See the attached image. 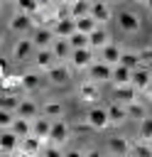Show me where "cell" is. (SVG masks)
Listing matches in <instances>:
<instances>
[{"mask_svg":"<svg viewBox=\"0 0 152 157\" xmlns=\"http://www.w3.org/2000/svg\"><path fill=\"white\" fill-rule=\"evenodd\" d=\"M83 120H86V125H88L91 130H96V132H101V130H105V128H110V118H108V108H103V105H91V108L86 110V115H83Z\"/></svg>","mask_w":152,"mask_h":157,"instance_id":"6da1fadb","label":"cell"},{"mask_svg":"<svg viewBox=\"0 0 152 157\" xmlns=\"http://www.w3.org/2000/svg\"><path fill=\"white\" fill-rule=\"evenodd\" d=\"M96 61H98V52H93L91 47H86V49H74V54H71V59H69V64H71L74 71H88Z\"/></svg>","mask_w":152,"mask_h":157,"instance_id":"7a4b0ae2","label":"cell"},{"mask_svg":"<svg viewBox=\"0 0 152 157\" xmlns=\"http://www.w3.org/2000/svg\"><path fill=\"white\" fill-rule=\"evenodd\" d=\"M34 52H37V47H34L32 37H17L12 49H10V59L12 61H27L34 56Z\"/></svg>","mask_w":152,"mask_h":157,"instance_id":"3957f363","label":"cell"},{"mask_svg":"<svg viewBox=\"0 0 152 157\" xmlns=\"http://www.w3.org/2000/svg\"><path fill=\"white\" fill-rule=\"evenodd\" d=\"M71 64L69 61H59V64H54L44 76H47V83L49 86H66L69 81H71Z\"/></svg>","mask_w":152,"mask_h":157,"instance_id":"277c9868","label":"cell"},{"mask_svg":"<svg viewBox=\"0 0 152 157\" xmlns=\"http://www.w3.org/2000/svg\"><path fill=\"white\" fill-rule=\"evenodd\" d=\"M115 22H118L120 32H125V34H137V32H140V27H142L140 15H137V12H132V10H120V12H118V17H115Z\"/></svg>","mask_w":152,"mask_h":157,"instance_id":"5b68a950","label":"cell"},{"mask_svg":"<svg viewBox=\"0 0 152 157\" xmlns=\"http://www.w3.org/2000/svg\"><path fill=\"white\" fill-rule=\"evenodd\" d=\"M7 29L15 32L17 37H25L29 29H34V17L25 15V12H15L10 20H7Z\"/></svg>","mask_w":152,"mask_h":157,"instance_id":"8992f818","label":"cell"},{"mask_svg":"<svg viewBox=\"0 0 152 157\" xmlns=\"http://www.w3.org/2000/svg\"><path fill=\"white\" fill-rule=\"evenodd\" d=\"M76 96H78L81 103H98L101 101V83L83 78L78 83V88H76Z\"/></svg>","mask_w":152,"mask_h":157,"instance_id":"52a82bcc","label":"cell"},{"mask_svg":"<svg viewBox=\"0 0 152 157\" xmlns=\"http://www.w3.org/2000/svg\"><path fill=\"white\" fill-rule=\"evenodd\" d=\"M69 137H71V125H69L64 118H56V120L51 123L49 142H51V145H59V147H64V145L69 142Z\"/></svg>","mask_w":152,"mask_h":157,"instance_id":"ba28073f","label":"cell"},{"mask_svg":"<svg viewBox=\"0 0 152 157\" xmlns=\"http://www.w3.org/2000/svg\"><path fill=\"white\" fill-rule=\"evenodd\" d=\"M86 78H88V81H96V83H110V78H113V66L98 59V61L86 71Z\"/></svg>","mask_w":152,"mask_h":157,"instance_id":"9c48e42d","label":"cell"},{"mask_svg":"<svg viewBox=\"0 0 152 157\" xmlns=\"http://www.w3.org/2000/svg\"><path fill=\"white\" fill-rule=\"evenodd\" d=\"M105 147H108V152H110L113 157H127V155L132 152V142H130V137H125V135H113V137H108Z\"/></svg>","mask_w":152,"mask_h":157,"instance_id":"30bf717a","label":"cell"},{"mask_svg":"<svg viewBox=\"0 0 152 157\" xmlns=\"http://www.w3.org/2000/svg\"><path fill=\"white\" fill-rule=\"evenodd\" d=\"M51 29H54V34H56L59 39H69V37L76 32V20H74V17H69V15L54 17V22H51Z\"/></svg>","mask_w":152,"mask_h":157,"instance_id":"8fae6325","label":"cell"},{"mask_svg":"<svg viewBox=\"0 0 152 157\" xmlns=\"http://www.w3.org/2000/svg\"><path fill=\"white\" fill-rule=\"evenodd\" d=\"M20 145H22V137L15 130H2L0 132V150H2L5 157H12L20 150Z\"/></svg>","mask_w":152,"mask_h":157,"instance_id":"7c38bea8","label":"cell"},{"mask_svg":"<svg viewBox=\"0 0 152 157\" xmlns=\"http://www.w3.org/2000/svg\"><path fill=\"white\" fill-rule=\"evenodd\" d=\"M32 42L37 49H51V44L56 42V34L51 27H34L32 29Z\"/></svg>","mask_w":152,"mask_h":157,"instance_id":"4fadbf2b","label":"cell"},{"mask_svg":"<svg viewBox=\"0 0 152 157\" xmlns=\"http://www.w3.org/2000/svg\"><path fill=\"white\" fill-rule=\"evenodd\" d=\"M32 64H34V69H37V71L47 74L54 64H59V59L54 56V52H51V49H37V52H34V56H32Z\"/></svg>","mask_w":152,"mask_h":157,"instance_id":"5bb4252c","label":"cell"},{"mask_svg":"<svg viewBox=\"0 0 152 157\" xmlns=\"http://www.w3.org/2000/svg\"><path fill=\"white\" fill-rule=\"evenodd\" d=\"M88 39H91V49H93V52H101V49H105L108 44H113V37H110V32H108L105 25H98V27L88 34Z\"/></svg>","mask_w":152,"mask_h":157,"instance_id":"9a60e30c","label":"cell"},{"mask_svg":"<svg viewBox=\"0 0 152 157\" xmlns=\"http://www.w3.org/2000/svg\"><path fill=\"white\" fill-rule=\"evenodd\" d=\"M91 17L98 22V25H108L113 20V7L105 2V0H93L91 5Z\"/></svg>","mask_w":152,"mask_h":157,"instance_id":"2e32d148","label":"cell"},{"mask_svg":"<svg viewBox=\"0 0 152 157\" xmlns=\"http://www.w3.org/2000/svg\"><path fill=\"white\" fill-rule=\"evenodd\" d=\"M137 96H140V91H137L132 83H127V86H113V101H118V103H123V105L135 103Z\"/></svg>","mask_w":152,"mask_h":157,"instance_id":"e0dca14e","label":"cell"},{"mask_svg":"<svg viewBox=\"0 0 152 157\" xmlns=\"http://www.w3.org/2000/svg\"><path fill=\"white\" fill-rule=\"evenodd\" d=\"M42 71H37V69H29V71H25V74H20V88L22 91H27V93H32V91H37L39 86H42Z\"/></svg>","mask_w":152,"mask_h":157,"instance_id":"ac0fdd59","label":"cell"},{"mask_svg":"<svg viewBox=\"0 0 152 157\" xmlns=\"http://www.w3.org/2000/svg\"><path fill=\"white\" fill-rule=\"evenodd\" d=\"M51 118H47V115H39V118H34L32 120V135L34 137H39L42 142H47L49 145V132H51Z\"/></svg>","mask_w":152,"mask_h":157,"instance_id":"d6986e66","label":"cell"},{"mask_svg":"<svg viewBox=\"0 0 152 157\" xmlns=\"http://www.w3.org/2000/svg\"><path fill=\"white\" fill-rule=\"evenodd\" d=\"M105 108H108L110 125H115V128H118V125H123L125 120H130V118H127V105H123V103H118V101H110Z\"/></svg>","mask_w":152,"mask_h":157,"instance_id":"ffe728a7","label":"cell"},{"mask_svg":"<svg viewBox=\"0 0 152 157\" xmlns=\"http://www.w3.org/2000/svg\"><path fill=\"white\" fill-rule=\"evenodd\" d=\"M17 115H20V118H27V120H34V118L42 115V108H39L32 98H22L20 105H17Z\"/></svg>","mask_w":152,"mask_h":157,"instance_id":"44dd1931","label":"cell"},{"mask_svg":"<svg viewBox=\"0 0 152 157\" xmlns=\"http://www.w3.org/2000/svg\"><path fill=\"white\" fill-rule=\"evenodd\" d=\"M44 147H47V142H42V140H39V137H34V135L22 137V145H20V150H22V152H27V155H32V157H42Z\"/></svg>","mask_w":152,"mask_h":157,"instance_id":"7402d4cb","label":"cell"},{"mask_svg":"<svg viewBox=\"0 0 152 157\" xmlns=\"http://www.w3.org/2000/svg\"><path fill=\"white\" fill-rule=\"evenodd\" d=\"M150 83H152V71H150V69L140 66V69L132 71V86H135L140 93H145V91L150 88Z\"/></svg>","mask_w":152,"mask_h":157,"instance_id":"603a6c76","label":"cell"},{"mask_svg":"<svg viewBox=\"0 0 152 157\" xmlns=\"http://www.w3.org/2000/svg\"><path fill=\"white\" fill-rule=\"evenodd\" d=\"M120 56H123V49H120L115 42L98 52V59H101V61H105V64H110V66H118V64H120Z\"/></svg>","mask_w":152,"mask_h":157,"instance_id":"cb8c5ba5","label":"cell"},{"mask_svg":"<svg viewBox=\"0 0 152 157\" xmlns=\"http://www.w3.org/2000/svg\"><path fill=\"white\" fill-rule=\"evenodd\" d=\"M51 52H54V56H56L59 61H69L71 54H74V47H71L69 39H59V37H56V42L51 44Z\"/></svg>","mask_w":152,"mask_h":157,"instance_id":"d4e9b609","label":"cell"},{"mask_svg":"<svg viewBox=\"0 0 152 157\" xmlns=\"http://www.w3.org/2000/svg\"><path fill=\"white\" fill-rule=\"evenodd\" d=\"M110 83H113V86H127V83H132V69H127V66H123V64L113 66V78H110Z\"/></svg>","mask_w":152,"mask_h":157,"instance_id":"484cf974","label":"cell"},{"mask_svg":"<svg viewBox=\"0 0 152 157\" xmlns=\"http://www.w3.org/2000/svg\"><path fill=\"white\" fill-rule=\"evenodd\" d=\"M91 5H93V0H74V2L69 5V17L78 20V17L91 15Z\"/></svg>","mask_w":152,"mask_h":157,"instance_id":"4316f807","label":"cell"},{"mask_svg":"<svg viewBox=\"0 0 152 157\" xmlns=\"http://www.w3.org/2000/svg\"><path fill=\"white\" fill-rule=\"evenodd\" d=\"M120 64L135 71V69H140V66H142V56H140V52H135V49H123Z\"/></svg>","mask_w":152,"mask_h":157,"instance_id":"83f0119b","label":"cell"},{"mask_svg":"<svg viewBox=\"0 0 152 157\" xmlns=\"http://www.w3.org/2000/svg\"><path fill=\"white\" fill-rule=\"evenodd\" d=\"M42 115L56 120V118H64V103L61 101H47L42 103Z\"/></svg>","mask_w":152,"mask_h":157,"instance_id":"f1b7e54d","label":"cell"},{"mask_svg":"<svg viewBox=\"0 0 152 157\" xmlns=\"http://www.w3.org/2000/svg\"><path fill=\"white\" fill-rule=\"evenodd\" d=\"M137 137L142 142H150L152 145V115H147V118H142L137 123Z\"/></svg>","mask_w":152,"mask_h":157,"instance_id":"f546056e","label":"cell"},{"mask_svg":"<svg viewBox=\"0 0 152 157\" xmlns=\"http://www.w3.org/2000/svg\"><path fill=\"white\" fill-rule=\"evenodd\" d=\"M15 7H17V12H25V15L34 17L39 12V0H15Z\"/></svg>","mask_w":152,"mask_h":157,"instance_id":"4dcf8cb0","label":"cell"},{"mask_svg":"<svg viewBox=\"0 0 152 157\" xmlns=\"http://www.w3.org/2000/svg\"><path fill=\"white\" fill-rule=\"evenodd\" d=\"M10 130H15L20 137H29L32 135V120H27V118H20L17 115V120L12 123V128Z\"/></svg>","mask_w":152,"mask_h":157,"instance_id":"1f68e13d","label":"cell"},{"mask_svg":"<svg viewBox=\"0 0 152 157\" xmlns=\"http://www.w3.org/2000/svg\"><path fill=\"white\" fill-rule=\"evenodd\" d=\"M98 27V22L91 17V15H86V17H78L76 20V32H83V34H91L93 29Z\"/></svg>","mask_w":152,"mask_h":157,"instance_id":"d6a6232c","label":"cell"},{"mask_svg":"<svg viewBox=\"0 0 152 157\" xmlns=\"http://www.w3.org/2000/svg\"><path fill=\"white\" fill-rule=\"evenodd\" d=\"M150 113H147V108L140 103V101H135V103H130L127 105V118H132V120H142V118H147Z\"/></svg>","mask_w":152,"mask_h":157,"instance_id":"836d02e7","label":"cell"},{"mask_svg":"<svg viewBox=\"0 0 152 157\" xmlns=\"http://www.w3.org/2000/svg\"><path fill=\"white\" fill-rule=\"evenodd\" d=\"M20 96H15V93H5L2 96V101H0V108L2 110H12V113H17V105H20Z\"/></svg>","mask_w":152,"mask_h":157,"instance_id":"e575fe53","label":"cell"},{"mask_svg":"<svg viewBox=\"0 0 152 157\" xmlns=\"http://www.w3.org/2000/svg\"><path fill=\"white\" fill-rule=\"evenodd\" d=\"M69 42H71L74 49H86V47H91V39H88V34H83V32H74V34L69 37Z\"/></svg>","mask_w":152,"mask_h":157,"instance_id":"d590c367","label":"cell"},{"mask_svg":"<svg viewBox=\"0 0 152 157\" xmlns=\"http://www.w3.org/2000/svg\"><path fill=\"white\" fill-rule=\"evenodd\" d=\"M130 155H132V157H152V145L140 140V142L132 145V152H130Z\"/></svg>","mask_w":152,"mask_h":157,"instance_id":"8d00e7d4","label":"cell"},{"mask_svg":"<svg viewBox=\"0 0 152 157\" xmlns=\"http://www.w3.org/2000/svg\"><path fill=\"white\" fill-rule=\"evenodd\" d=\"M15 120H17V113H12V110H2V108H0V128H2V130H10Z\"/></svg>","mask_w":152,"mask_h":157,"instance_id":"74e56055","label":"cell"},{"mask_svg":"<svg viewBox=\"0 0 152 157\" xmlns=\"http://www.w3.org/2000/svg\"><path fill=\"white\" fill-rule=\"evenodd\" d=\"M42 157H64V150H61L59 145H51V142H49V145L44 147Z\"/></svg>","mask_w":152,"mask_h":157,"instance_id":"f35d334b","label":"cell"},{"mask_svg":"<svg viewBox=\"0 0 152 157\" xmlns=\"http://www.w3.org/2000/svg\"><path fill=\"white\" fill-rule=\"evenodd\" d=\"M140 56H142V66L152 71V47H145V49L140 52Z\"/></svg>","mask_w":152,"mask_h":157,"instance_id":"ab89813d","label":"cell"},{"mask_svg":"<svg viewBox=\"0 0 152 157\" xmlns=\"http://www.w3.org/2000/svg\"><path fill=\"white\" fill-rule=\"evenodd\" d=\"M64 157H86V152L78 147H71V150H64Z\"/></svg>","mask_w":152,"mask_h":157,"instance_id":"60d3db41","label":"cell"},{"mask_svg":"<svg viewBox=\"0 0 152 157\" xmlns=\"http://www.w3.org/2000/svg\"><path fill=\"white\" fill-rule=\"evenodd\" d=\"M86 152V157H103V152L98 150V147H88V150H83Z\"/></svg>","mask_w":152,"mask_h":157,"instance_id":"b9f144b4","label":"cell"},{"mask_svg":"<svg viewBox=\"0 0 152 157\" xmlns=\"http://www.w3.org/2000/svg\"><path fill=\"white\" fill-rule=\"evenodd\" d=\"M142 96H145V98H147V101H150V103H152V83H150V88H147V91H145V93H142Z\"/></svg>","mask_w":152,"mask_h":157,"instance_id":"7bdbcfd3","label":"cell"},{"mask_svg":"<svg viewBox=\"0 0 152 157\" xmlns=\"http://www.w3.org/2000/svg\"><path fill=\"white\" fill-rule=\"evenodd\" d=\"M12 157H32V155H27V152H22V150H17V152H15Z\"/></svg>","mask_w":152,"mask_h":157,"instance_id":"ee69618b","label":"cell"},{"mask_svg":"<svg viewBox=\"0 0 152 157\" xmlns=\"http://www.w3.org/2000/svg\"><path fill=\"white\" fill-rule=\"evenodd\" d=\"M145 7H147V10L152 12V0H145Z\"/></svg>","mask_w":152,"mask_h":157,"instance_id":"f6af8a7d","label":"cell"},{"mask_svg":"<svg viewBox=\"0 0 152 157\" xmlns=\"http://www.w3.org/2000/svg\"><path fill=\"white\" fill-rule=\"evenodd\" d=\"M105 2H108V5H115V2H120V0H105Z\"/></svg>","mask_w":152,"mask_h":157,"instance_id":"bcb514c9","label":"cell"},{"mask_svg":"<svg viewBox=\"0 0 152 157\" xmlns=\"http://www.w3.org/2000/svg\"><path fill=\"white\" fill-rule=\"evenodd\" d=\"M61 2H66V5H71V2H74V0H61Z\"/></svg>","mask_w":152,"mask_h":157,"instance_id":"7dc6e473","label":"cell"},{"mask_svg":"<svg viewBox=\"0 0 152 157\" xmlns=\"http://www.w3.org/2000/svg\"><path fill=\"white\" fill-rule=\"evenodd\" d=\"M132 2H145V0H132Z\"/></svg>","mask_w":152,"mask_h":157,"instance_id":"c3c4849f","label":"cell"},{"mask_svg":"<svg viewBox=\"0 0 152 157\" xmlns=\"http://www.w3.org/2000/svg\"><path fill=\"white\" fill-rule=\"evenodd\" d=\"M110 157H113V155H110Z\"/></svg>","mask_w":152,"mask_h":157,"instance_id":"681fc988","label":"cell"}]
</instances>
